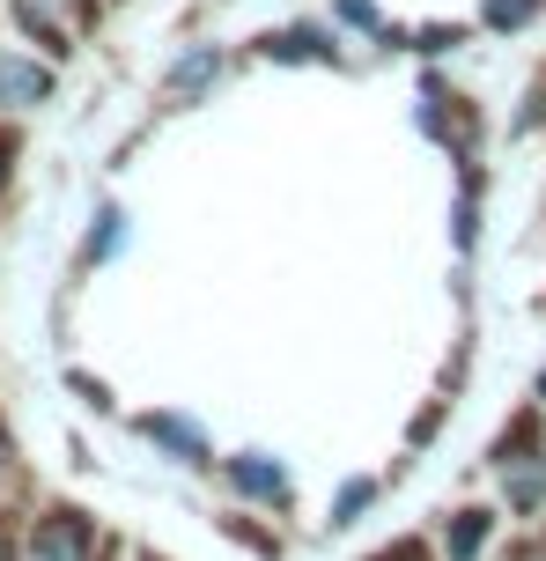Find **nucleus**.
<instances>
[{
  "mask_svg": "<svg viewBox=\"0 0 546 561\" xmlns=\"http://www.w3.org/2000/svg\"><path fill=\"white\" fill-rule=\"evenodd\" d=\"M502 488H510V510H539V495H546V466H539V450H524V436L518 444H502Z\"/></svg>",
  "mask_w": 546,
  "mask_h": 561,
  "instance_id": "nucleus-1",
  "label": "nucleus"
},
{
  "mask_svg": "<svg viewBox=\"0 0 546 561\" xmlns=\"http://www.w3.org/2000/svg\"><path fill=\"white\" fill-rule=\"evenodd\" d=\"M45 96H53V67H37V59H23V53H0V104L30 112V104H45Z\"/></svg>",
  "mask_w": 546,
  "mask_h": 561,
  "instance_id": "nucleus-2",
  "label": "nucleus"
},
{
  "mask_svg": "<svg viewBox=\"0 0 546 561\" xmlns=\"http://www.w3.org/2000/svg\"><path fill=\"white\" fill-rule=\"evenodd\" d=\"M82 547H89V517H82V510H59V517L37 525L30 561H82Z\"/></svg>",
  "mask_w": 546,
  "mask_h": 561,
  "instance_id": "nucleus-3",
  "label": "nucleus"
},
{
  "mask_svg": "<svg viewBox=\"0 0 546 561\" xmlns=\"http://www.w3.org/2000/svg\"><path fill=\"white\" fill-rule=\"evenodd\" d=\"M141 436H155V444H171L185 466H207V436H200V421H177V414H148L141 421Z\"/></svg>",
  "mask_w": 546,
  "mask_h": 561,
  "instance_id": "nucleus-4",
  "label": "nucleus"
},
{
  "mask_svg": "<svg viewBox=\"0 0 546 561\" xmlns=\"http://www.w3.org/2000/svg\"><path fill=\"white\" fill-rule=\"evenodd\" d=\"M230 480H236V495H259V503H281V495H288V473L274 466V458H259V450H252V458H236Z\"/></svg>",
  "mask_w": 546,
  "mask_h": 561,
  "instance_id": "nucleus-5",
  "label": "nucleus"
},
{
  "mask_svg": "<svg viewBox=\"0 0 546 561\" xmlns=\"http://www.w3.org/2000/svg\"><path fill=\"white\" fill-rule=\"evenodd\" d=\"M214 75H222V53H207V45H200V53H185V59L171 67V82H163V89L193 104V96H207V82H214Z\"/></svg>",
  "mask_w": 546,
  "mask_h": 561,
  "instance_id": "nucleus-6",
  "label": "nucleus"
},
{
  "mask_svg": "<svg viewBox=\"0 0 546 561\" xmlns=\"http://www.w3.org/2000/svg\"><path fill=\"white\" fill-rule=\"evenodd\" d=\"M266 53L274 59H333L325 53V30H281V37H266Z\"/></svg>",
  "mask_w": 546,
  "mask_h": 561,
  "instance_id": "nucleus-7",
  "label": "nucleus"
},
{
  "mask_svg": "<svg viewBox=\"0 0 546 561\" xmlns=\"http://www.w3.org/2000/svg\"><path fill=\"white\" fill-rule=\"evenodd\" d=\"M488 547V510H465L458 525H451V561H473Z\"/></svg>",
  "mask_w": 546,
  "mask_h": 561,
  "instance_id": "nucleus-8",
  "label": "nucleus"
},
{
  "mask_svg": "<svg viewBox=\"0 0 546 561\" xmlns=\"http://www.w3.org/2000/svg\"><path fill=\"white\" fill-rule=\"evenodd\" d=\"M532 8H539V0H488V23H495V30H518Z\"/></svg>",
  "mask_w": 546,
  "mask_h": 561,
  "instance_id": "nucleus-9",
  "label": "nucleus"
},
{
  "mask_svg": "<svg viewBox=\"0 0 546 561\" xmlns=\"http://www.w3.org/2000/svg\"><path fill=\"white\" fill-rule=\"evenodd\" d=\"M96 222H104V229H96V244H89V252L104 259V252H118V237H126V215H118V207H104Z\"/></svg>",
  "mask_w": 546,
  "mask_h": 561,
  "instance_id": "nucleus-10",
  "label": "nucleus"
},
{
  "mask_svg": "<svg viewBox=\"0 0 546 561\" xmlns=\"http://www.w3.org/2000/svg\"><path fill=\"white\" fill-rule=\"evenodd\" d=\"M376 561H429V554H421V547L406 539V547H392V554H376Z\"/></svg>",
  "mask_w": 546,
  "mask_h": 561,
  "instance_id": "nucleus-11",
  "label": "nucleus"
},
{
  "mask_svg": "<svg viewBox=\"0 0 546 561\" xmlns=\"http://www.w3.org/2000/svg\"><path fill=\"white\" fill-rule=\"evenodd\" d=\"M0 178H8V156H0Z\"/></svg>",
  "mask_w": 546,
  "mask_h": 561,
  "instance_id": "nucleus-12",
  "label": "nucleus"
},
{
  "mask_svg": "<svg viewBox=\"0 0 546 561\" xmlns=\"http://www.w3.org/2000/svg\"><path fill=\"white\" fill-rule=\"evenodd\" d=\"M539 392H546V377H539Z\"/></svg>",
  "mask_w": 546,
  "mask_h": 561,
  "instance_id": "nucleus-13",
  "label": "nucleus"
}]
</instances>
